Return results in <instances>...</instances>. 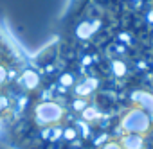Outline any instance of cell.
<instances>
[{"label":"cell","instance_id":"cell-1","mask_svg":"<svg viewBox=\"0 0 153 149\" xmlns=\"http://www.w3.org/2000/svg\"><path fill=\"white\" fill-rule=\"evenodd\" d=\"M38 83L34 59L27 58L18 41L0 25V133H4Z\"/></svg>","mask_w":153,"mask_h":149}]
</instances>
